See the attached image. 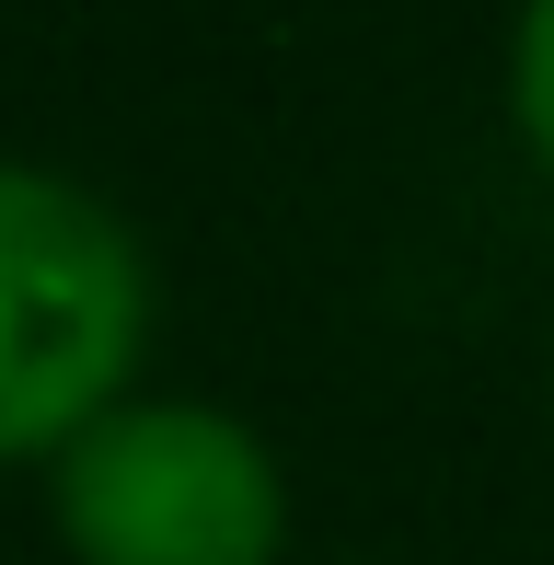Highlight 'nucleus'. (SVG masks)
<instances>
[{
	"instance_id": "2",
	"label": "nucleus",
	"mask_w": 554,
	"mask_h": 565,
	"mask_svg": "<svg viewBox=\"0 0 554 565\" xmlns=\"http://www.w3.org/2000/svg\"><path fill=\"white\" fill-rule=\"evenodd\" d=\"M35 484L70 565H289V461L220 393L139 381Z\"/></svg>"
},
{
	"instance_id": "1",
	"label": "nucleus",
	"mask_w": 554,
	"mask_h": 565,
	"mask_svg": "<svg viewBox=\"0 0 554 565\" xmlns=\"http://www.w3.org/2000/svg\"><path fill=\"white\" fill-rule=\"evenodd\" d=\"M162 277L93 173L0 150V473H46L105 404L139 393Z\"/></svg>"
},
{
	"instance_id": "3",
	"label": "nucleus",
	"mask_w": 554,
	"mask_h": 565,
	"mask_svg": "<svg viewBox=\"0 0 554 565\" xmlns=\"http://www.w3.org/2000/svg\"><path fill=\"white\" fill-rule=\"evenodd\" d=\"M497 105H509L520 162L554 185V0H509V46H497Z\"/></svg>"
},
{
	"instance_id": "4",
	"label": "nucleus",
	"mask_w": 554,
	"mask_h": 565,
	"mask_svg": "<svg viewBox=\"0 0 554 565\" xmlns=\"http://www.w3.org/2000/svg\"><path fill=\"white\" fill-rule=\"evenodd\" d=\"M543 439H554V347H543Z\"/></svg>"
}]
</instances>
